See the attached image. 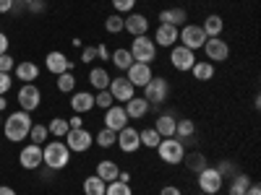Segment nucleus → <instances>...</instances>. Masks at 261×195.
<instances>
[{"label": "nucleus", "mask_w": 261, "mask_h": 195, "mask_svg": "<svg viewBox=\"0 0 261 195\" xmlns=\"http://www.w3.org/2000/svg\"><path fill=\"white\" fill-rule=\"evenodd\" d=\"M32 117H29V112H13V115H8L6 120H3V133H6V138L8 141H13V143H18V141H24V138H29V130H32Z\"/></svg>", "instance_id": "f257e3e1"}, {"label": "nucleus", "mask_w": 261, "mask_h": 195, "mask_svg": "<svg viewBox=\"0 0 261 195\" xmlns=\"http://www.w3.org/2000/svg\"><path fill=\"white\" fill-rule=\"evenodd\" d=\"M68 161H71V151H68V146H65L60 138L58 141H50L45 148H42V164H47L53 172L65 169V167H68Z\"/></svg>", "instance_id": "f03ea898"}, {"label": "nucleus", "mask_w": 261, "mask_h": 195, "mask_svg": "<svg viewBox=\"0 0 261 195\" xmlns=\"http://www.w3.org/2000/svg\"><path fill=\"white\" fill-rule=\"evenodd\" d=\"M130 57H134V62H146L151 65L157 57V45H154V39L151 37H134V42H130Z\"/></svg>", "instance_id": "7ed1b4c3"}, {"label": "nucleus", "mask_w": 261, "mask_h": 195, "mask_svg": "<svg viewBox=\"0 0 261 195\" xmlns=\"http://www.w3.org/2000/svg\"><path fill=\"white\" fill-rule=\"evenodd\" d=\"M157 154H160V161H165V164H180L183 161V156H186V148H183V141L180 138H162L160 141V146L154 148Z\"/></svg>", "instance_id": "20e7f679"}, {"label": "nucleus", "mask_w": 261, "mask_h": 195, "mask_svg": "<svg viewBox=\"0 0 261 195\" xmlns=\"http://www.w3.org/2000/svg\"><path fill=\"white\" fill-rule=\"evenodd\" d=\"M63 141H65V146H68V151H76V154H86V151H89V148L94 146V136H92L86 127L68 130Z\"/></svg>", "instance_id": "39448f33"}, {"label": "nucleus", "mask_w": 261, "mask_h": 195, "mask_svg": "<svg viewBox=\"0 0 261 195\" xmlns=\"http://www.w3.org/2000/svg\"><path fill=\"white\" fill-rule=\"evenodd\" d=\"M178 42L183 47H188V50H199V47H204V42H206V34H204V29L199 26V24H183V29H178Z\"/></svg>", "instance_id": "423d86ee"}, {"label": "nucleus", "mask_w": 261, "mask_h": 195, "mask_svg": "<svg viewBox=\"0 0 261 195\" xmlns=\"http://www.w3.org/2000/svg\"><path fill=\"white\" fill-rule=\"evenodd\" d=\"M167 94H170V83L160 76H151V81L144 86V99L151 104V107H160L165 99H167Z\"/></svg>", "instance_id": "0eeeda50"}, {"label": "nucleus", "mask_w": 261, "mask_h": 195, "mask_svg": "<svg viewBox=\"0 0 261 195\" xmlns=\"http://www.w3.org/2000/svg\"><path fill=\"white\" fill-rule=\"evenodd\" d=\"M196 177H199V190L204 195H217V192L222 190V185H225V177L214 167H204Z\"/></svg>", "instance_id": "6e6552de"}, {"label": "nucleus", "mask_w": 261, "mask_h": 195, "mask_svg": "<svg viewBox=\"0 0 261 195\" xmlns=\"http://www.w3.org/2000/svg\"><path fill=\"white\" fill-rule=\"evenodd\" d=\"M193 62H196V55H193V50H188V47H183V45L170 47V65H172L175 71H180V73H188V71L193 68Z\"/></svg>", "instance_id": "1a4fd4ad"}, {"label": "nucleus", "mask_w": 261, "mask_h": 195, "mask_svg": "<svg viewBox=\"0 0 261 195\" xmlns=\"http://www.w3.org/2000/svg\"><path fill=\"white\" fill-rule=\"evenodd\" d=\"M107 91L113 94L115 104H125L128 99L136 96V86L130 83L128 78H110V86H107Z\"/></svg>", "instance_id": "9d476101"}, {"label": "nucleus", "mask_w": 261, "mask_h": 195, "mask_svg": "<svg viewBox=\"0 0 261 195\" xmlns=\"http://www.w3.org/2000/svg\"><path fill=\"white\" fill-rule=\"evenodd\" d=\"M204 52H206L209 62H225L230 57V47H227V42L222 37H206Z\"/></svg>", "instance_id": "9b49d317"}, {"label": "nucleus", "mask_w": 261, "mask_h": 195, "mask_svg": "<svg viewBox=\"0 0 261 195\" xmlns=\"http://www.w3.org/2000/svg\"><path fill=\"white\" fill-rule=\"evenodd\" d=\"M16 99H18V104H21V110H24V112H34L37 107H39V102H42V94H39V89H37L34 83H24L18 89V96Z\"/></svg>", "instance_id": "f8f14e48"}, {"label": "nucleus", "mask_w": 261, "mask_h": 195, "mask_svg": "<svg viewBox=\"0 0 261 195\" xmlns=\"http://www.w3.org/2000/svg\"><path fill=\"white\" fill-rule=\"evenodd\" d=\"M115 146H120V151L123 154H136V151L141 148V141H139V130L136 127H123V130H118V141H115Z\"/></svg>", "instance_id": "ddd939ff"}, {"label": "nucleus", "mask_w": 261, "mask_h": 195, "mask_svg": "<svg viewBox=\"0 0 261 195\" xmlns=\"http://www.w3.org/2000/svg\"><path fill=\"white\" fill-rule=\"evenodd\" d=\"M128 115L123 110V104H113L110 110H105V127L107 130H113V133H118V130H123L128 125Z\"/></svg>", "instance_id": "4468645a"}, {"label": "nucleus", "mask_w": 261, "mask_h": 195, "mask_svg": "<svg viewBox=\"0 0 261 195\" xmlns=\"http://www.w3.org/2000/svg\"><path fill=\"white\" fill-rule=\"evenodd\" d=\"M123 31H128L130 37H144L149 31V18L144 13H128L123 18Z\"/></svg>", "instance_id": "2eb2a0df"}, {"label": "nucleus", "mask_w": 261, "mask_h": 195, "mask_svg": "<svg viewBox=\"0 0 261 195\" xmlns=\"http://www.w3.org/2000/svg\"><path fill=\"white\" fill-rule=\"evenodd\" d=\"M151 76H154V73H151V65H146V62H134L125 71V78L134 83V86H141V89L151 81Z\"/></svg>", "instance_id": "dca6fc26"}, {"label": "nucleus", "mask_w": 261, "mask_h": 195, "mask_svg": "<svg viewBox=\"0 0 261 195\" xmlns=\"http://www.w3.org/2000/svg\"><path fill=\"white\" fill-rule=\"evenodd\" d=\"M18 161L24 169H39L42 167V146L37 143H29L21 148V154H18Z\"/></svg>", "instance_id": "f3484780"}, {"label": "nucleus", "mask_w": 261, "mask_h": 195, "mask_svg": "<svg viewBox=\"0 0 261 195\" xmlns=\"http://www.w3.org/2000/svg\"><path fill=\"white\" fill-rule=\"evenodd\" d=\"M123 110H125L128 120H144V117L149 115V110H151V104H149L144 96H134V99H128V102L123 104Z\"/></svg>", "instance_id": "a211bd4d"}, {"label": "nucleus", "mask_w": 261, "mask_h": 195, "mask_svg": "<svg viewBox=\"0 0 261 195\" xmlns=\"http://www.w3.org/2000/svg\"><path fill=\"white\" fill-rule=\"evenodd\" d=\"M154 45L157 47H175L178 45V26L160 24L157 31H154Z\"/></svg>", "instance_id": "6ab92c4d"}, {"label": "nucleus", "mask_w": 261, "mask_h": 195, "mask_svg": "<svg viewBox=\"0 0 261 195\" xmlns=\"http://www.w3.org/2000/svg\"><path fill=\"white\" fill-rule=\"evenodd\" d=\"M45 65H47V71L53 73V76H60V73H65V71H71V60L65 57L63 52H47V57H45Z\"/></svg>", "instance_id": "aec40b11"}, {"label": "nucleus", "mask_w": 261, "mask_h": 195, "mask_svg": "<svg viewBox=\"0 0 261 195\" xmlns=\"http://www.w3.org/2000/svg\"><path fill=\"white\" fill-rule=\"evenodd\" d=\"M71 110H73V115H84V112L94 110V94H89V91H76V94L71 96Z\"/></svg>", "instance_id": "412c9836"}, {"label": "nucleus", "mask_w": 261, "mask_h": 195, "mask_svg": "<svg viewBox=\"0 0 261 195\" xmlns=\"http://www.w3.org/2000/svg\"><path fill=\"white\" fill-rule=\"evenodd\" d=\"M94 175L99 180H105V182H115L118 175H120V167L113 159H102V161H97V172H94Z\"/></svg>", "instance_id": "4be33fe9"}, {"label": "nucleus", "mask_w": 261, "mask_h": 195, "mask_svg": "<svg viewBox=\"0 0 261 195\" xmlns=\"http://www.w3.org/2000/svg\"><path fill=\"white\" fill-rule=\"evenodd\" d=\"M186 18H188L186 8H165V11H160V24H170V26L180 29L186 24Z\"/></svg>", "instance_id": "5701e85b"}, {"label": "nucleus", "mask_w": 261, "mask_h": 195, "mask_svg": "<svg viewBox=\"0 0 261 195\" xmlns=\"http://www.w3.org/2000/svg\"><path fill=\"white\" fill-rule=\"evenodd\" d=\"M16 78H18V81H24V83H34V81L39 78V68H37V62H32V60L18 62V65H16Z\"/></svg>", "instance_id": "b1692460"}, {"label": "nucleus", "mask_w": 261, "mask_h": 195, "mask_svg": "<svg viewBox=\"0 0 261 195\" xmlns=\"http://www.w3.org/2000/svg\"><path fill=\"white\" fill-rule=\"evenodd\" d=\"M201 29H204L206 37H220V34L225 31V18H222V16H217V13H212V16L204 18Z\"/></svg>", "instance_id": "393cba45"}, {"label": "nucleus", "mask_w": 261, "mask_h": 195, "mask_svg": "<svg viewBox=\"0 0 261 195\" xmlns=\"http://www.w3.org/2000/svg\"><path fill=\"white\" fill-rule=\"evenodd\" d=\"M191 73H193L196 81H212V78H214V62H209V60H196L193 68H191Z\"/></svg>", "instance_id": "a878e982"}, {"label": "nucleus", "mask_w": 261, "mask_h": 195, "mask_svg": "<svg viewBox=\"0 0 261 195\" xmlns=\"http://www.w3.org/2000/svg\"><path fill=\"white\" fill-rule=\"evenodd\" d=\"M175 122L178 120L172 117V115H160L157 122H154V130H157L162 138H172V136H175Z\"/></svg>", "instance_id": "bb28decb"}, {"label": "nucleus", "mask_w": 261, "mask_h": 195, "mask_svg": "<svg viewBox=\"0 0 261 195\" xmlns=\"http://www.w3.org/2000/svg\"><path fill=\"white\" fill-rule=\"evenodd\" d=\"M89 83L94 86L97 91H102V89H107V86H110V73H107L105 68H92V71H89Z\"/></svg>", "instance_id": "cd10ccee"}, {"label": "nucleus", "mask_w": 261, "mask_h": 195, "mask_svg": "<svg viewBox=\"0 0 261 195\" xmlns=\"http://www.w3.org/2000/svg\"><path fill=\"white\" fill-rule=\"evenodd\" d=\"M183 161H186V167H188L191 172H196V175H199L204 167H209V164H206V156L201 154V151H191V154L183 156Z\"/></svg>", "instance_id": "c85d7f7f"}, {"label": "nucleus", "mask_w": 261, "mask_h": 195, "mask_svg": "<svg viewBox=\"0 0 261 195\" xmlns=\"http://www.w3.org/2000/svg\"><path fill=\"white\" fill-rule=\"evenodd\" d=\"M110 60H113L115 68H118V71H123V73L130 68V65H134V57H130V52H128V50H123V47H118V50L110 55Z\"/></svg>", "instance_id": "c756f323"}, {"label": "nucleus", "mask_w": 261, "mask_h": 195, "mask_svg": "<svg viewBox=\"0 0 261 195\" xmlns=\"http://www.w3.org/2000/svg\"><path fill=\"white\" fill-rule=\"evenodd\" d=\"M105 187H107V182L99 180L97 175L84 180V195H105Z\"/></svg>", "instance_id": "7c9ffc66"}, {"label": "nucleus", "mask_w": 261, "mask_h": 195, "mask_svg": "<svg viewBox=\"0 0 261 195\" xmlns=\"http://www.w3.org/2000/svg\"><path fill=\"white\" fill-rule=\"evenodd\" d=\"M139 141H141V146H146V148H157L160 141H162V136L157 133L154 127H144L141 133H139Z\"/></svg>", "instance_id": "2f4dec72"}, {"label": "nucleus", "mask_w": 261, "mask_h": 195, "mask_svg": "<svg viewBox=\"0 0 261 195\" xmlns=\"http://www.w3.org/2000/svg\"><path fill=\"white\" fill-rule=\"evenodd\" d=\"M71 130V125H68V120L65 117H55V120H50V125H47V133H53L55 138H65V133Z\"/></svg>", "instance_id": "473e14b6"}, {"label": "nucleus", "mask_w": 261, "mask_h": 195, "mask_svg": "<svg viewBox=\"0 0 261 195\" xmlns=\"http://www.w3.org/2000/svg\"><path fill=\"white\" fill-rule=\"evenodd\" d=\"M193 133H196V122L193 120H186L183 117V120L175 122V138H180V141L183 138H193Z\"/></svg>", "instance_id": "72a5a7b5"}, {"label": "nucleus", "mask_w": 261, "mask_h": 195, "mask_svg": "<svg viewBox=\"0 0 261 195\" xmlns=\"http://www.w3.org/2000/svg\"><path fill=\"white\" fill-rule=\"evenodd\" d=\"M251 185V177L248 175H232V182H230V195H246Z\"/></svg>", "instance_id": "f704fd0d"}, {"label": "nucleus", "mask_w": 261, "mask_h": 195, "mask_svg": "<svg viewBox=\"0 0 261 195\" xmlns=\"http://www.w3.org/2000/svg\"><path fill=\"white\" fill-rule=\"evenodd\" d=\"M115 141H118V133H113V130H107V127H102L99 133L94 136V143H97L99 148H113Z\"/></svg>", "instance_id": "c9c22d12"}, {"label": "nucleus", "mask_w": 261, "mask_h": 195, "mask_svg": "<svg viewBox=\"0 0 261 195\" xmlns=\"http://www.w3.org/2000/svg\"><path fill=\"white\" fill-rule=\"evenodd\" d=\"M73 89H76V76H73L71 71L60 73V76H58V91H63V94H71Z\"/></svg>", "instance_id": "e433bc0d"}, {"label": "nucleus", "mask_w": 261, "mask_h": 195, "mask_svg": "<svg viewBox=\"0 0 261 195\" xmlns=\"http://www.w3.org/2000/svg\"><path fill=\"white\" fill-rule=\"evenodd\" d=\"M105 195H134V190H130V185H128V182L115 180V182H107Z\"/></svg>", "instance_id": "4c0bfd02"}, {"label": "nucleus", "mask_w": 261, "mask_h": 195, "mask_svg": "<svg viewBox=\"0 0 261 195\" xmlns=\"http://www.w3.org/2000/svg\"><path fill=\"white\" fill-rule=\"evenodd\" d=\"M113 104H115V99H113V94L107 91V89H102V91L94 94V107H99V110H110Z\"/></svg>", "instance_id": "58836bf2"}, {"label": "nucleus", "mask_w": 261, "mask_h": 195, "mask_svg": "<svg viewBox=\"0 0 261 195\" xmlns=\"http://www.w3.org/2000/svg\"><path fill=\"white\" fill-rule=\"evenodd\" d=\"M47 125H32V130H29V138H32V143H37V146H42L47 141Z\"/></svg>", "instance_id": "ea45409f"}, {"label": "nucleus", "mask_w": 261, "mask_h": 195, "mask_svg": "<svg viewBox=\"0 0 261 195\" xmlns=\"http://www.w3.org/2000/svg\"><path fill=\"white\" fill-rule=\"evenodd\" d=\"M105 29L110 31V34H120V31H123V16H120V13H115V16H107V21H105Z\"/></svg>", "instance_id": "a19ab883"}, {"label": "nucleus", "mask_w": 261, "mask_h": 195, "mask_svg": "<svg viewBox=\"0 0 261 195\" xmlns=\"http://www.w3.org/2000/svg\"><path fill=\"white\" fill-rule=\"evenodd\" d=\"M115 13H134V6H136V0H110Z\"/></svg>", "instance_id": "79ce46f5"}, {"label": "nucleus", "mask_w": 261, "mask_h": 195, "mask_svg": "<svg viewBox=\"0 0 261 195\" xmlns=\"http://www.w3.org/2000/svg\"><path fill=\"white\" fill-rule=\"evenodd\" d=\"M214 169L220 172L222 177H232V175H238V172H235V167H232V161H220V164H217Z\"/></svg>", "instance_id": "37998d69"}, {"label": "nucleus", "mask_w": 261, "mask_h": 195, "mask_svg": "<svg viewBox=\"0 0 261 195\" xmlns=\"http://www.w3.org/2000/svg\"><path fill=\"white\" fill-rule=\"evenodd\" d=\"M13 65H16V62H13V57H11L8 52H6V55H0V73H8Z\"/></svg>", "instance_id": "c03bdc74"}, {"label": "nucleus", "mask_w": 261, "mask_h": 195, "mask_svg": "<svg viewBox=\"0 0 261 195\" xmlns=\"http://www.w3.org/2000/svg\"><path fill=\"white\" fill-rule=\"evenodd\" d=\"M94 60H97V47H84L81 62H94Z\"/></svg>", "instance_id": "a18cd8bd"}, {"label": "nucleus", "mask_w": 261, "mask_h": 195, "mask_svg": "<svg viewBox=\"0 0 261 195\" xmlns=\"http://www.w3.org/2000/svg\"><path fill=\"white\" fill-rule=\"evenodd\" d=\"M8 89H11V76L8 73H0V96H3Z\"/></svg>", "instance_id": "49530a36"}, {"label": "nucleus", "mask_w": 261, "mask_h": 195, "mask_svg": "<svg viewBox=\"0 0 261 195\" xmlns=\"http://www.w3.org/2000/svg\"><path fill=\"white\" fill-rule=\"evenodd\" d=\"M68 125H71V130H76V127H84V120H81V115H73V117H68Z\"/></svg>", "instance_id": "de8ad7c7"}, {"label": "nucleus", "mask_w": 261, "mask_h": 195, "mask_svg": "<svg viewBox=\"0 0 261 195\" xmlns=\"http://www.w3.org/2000/svg\"><path fill=\"white\" fill-rule=\"evenodd\" d=\"M24 3H27L32 11H45V3H42V0H24Z\"/></svg>", "instance_id": "09e8293b"}, {"label": "nucleus", "mask_w": 261, "mask_h": 195, "mask_svg": "<svg viewBox=\"0 0 261 195\" xmlns=\"http://www.w3.org/2000/svg\"><path fill=\"white\" fill-rule=\"evenodd\" d=\"M110 55H113V52L107 50L105 45H99V47H97V57H99V60H110Z\"/></svg>", "instance_id": "8fccbe9b"}, {"label": "nucleus", "mask_w": 261, "mask_h": 195, "mask_svg": "<svg viewBox=\"0 0 261 195\" xmlns=\"http://www.w3.org/2000/svg\"><path fill=\"white\" fill-rule=\"evenodd\" d=\"M160 195H183V192H180L175 185H167V187H162V190H160Z\"/></svg>", "instance_id": "3c124183"}, {"label": "nucleus", "mask_w": 261, "mask_h": 195, "mask_svg": "<svg viewBox=\"0 0 261 195\" xmlns=\"http://www.w3.org/2000/svg\"><path fill=\"white\" fill-rule=\"evenodd\" d=\"M6 52H8V37L0 31V55H6Z\"/></svg>", "instance_id": "603ef678"}, {"label": "nucleus", "mask_w": 261, "mask_h": 195, "mask_svg": "<svg viewBox=\"0 0 261 195\" xmlns=\"http://www.w3.org/2000/svg\"><path fill=\"white\" fill-rule=\"evenodd\" d=\"M13 11V0H0V13H8Z\"/></svg>", "instance_id": "864d4df0"}, {"label": "nucleus", "mask_w": 261, "mask_h": 195, "mask_svg": "<svg viewBox=\"0 0 261 195\" xmlns=\"http://www.w3.org/2000/svg\"><path fill=\"white\" fill-rule=\"evenodd\" d=\"M246 195H261V187H258L256 182H251V185H248V190H246Z\"/></svg>", "instance_id": "5fc2aeb1"}, {"label": "nucleus", "mask_w": 261, "mask_h": 195, "mask_svg": "<svg viewBox=\"0 0 261 195\" xmlns=\"http://www.w3.org/2000/svg\"><path fill=\"white\" fill-rule=\"evenodd\" d=\"M0 195H16V190L8 187V185H0Z\"/></svg>", "instance_id": "6e6d98bb"}, {"label": "nucleus", "mask_w": 261, "mask_h": 195, "mask_svg": "<svg viewBox=\"0 0 261 195\" xmlns=\"http://www.w3.org/2000/svg\"><path fill=\"white\" fill-rule=\"evenodd\" d=\"M6 107H8V99H6V96H0V112H3Z\"/></svg>", "instance_id": "4d7b16f0"}, {"label": "nucleus", "mask_w": 261, "mask_h": 195, "mask_svg": "<svg viewBox=\"0 0 261 195\" xmlns=\"http://www.w3.org/2000/svg\"><path fill=\"white\" fill-rule=\"evenodd\" d=\"M0 125H3V117H0Z\"/></svg>", "instance_id": "13d9d810"}, {"label": "nucleus", "mask_w": 261, "mask_h": 195, "mask_svg": "<svg viewBox=\"0 0 261 195\" xmlns=\"http://www.w3.org/2000/svg\"><path fill=\"white\" fill-rule=\"evenodd\" d=\"M18 3H24V0H18Z\"/></svg>", "instance_id": "bf43d9fd"}, {"label": "nucleus", "mask_w": 261, "mask_h": 195, "mask_svg": "<svg viewBox=\"0 0 261 195\" xmlns=\"http://www.w3.org/2000/svg\"><path fill=\"white\" fill-rule=\"evenodd\" d=\"M199 195H204V192H199Z\"/></svg>", "instance_id": "052dcab7"}]
</instances>
